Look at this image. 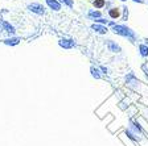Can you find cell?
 Returning a JSON list of instances; mask_svg holds the SVG:
<instances>
[{
	"instance_id": "obj_1",
	"label": "cell",
	"mask_w": 148,
	"mask_h": 146,
	"mask_svg": "<svg viewBox=\"0 0 148 146\" xmlns=\"http://www.w3.org/2000/svg\"><path fill=\"white\" fill-rule=\"evenodd\" d=\"M113 29L111 31L114 32L115 34H118V36H122V37H127L130 38L131 41H135L136 40V33H135L131 28L126 27V25H119V24H115L113 25Z\"/></svg>"
},
{
	"instance_id": "obj_2",
	"label": "cell",
	"mask_w": 148,
	"mask_h": 146,
	"mask_svg": "<svg viewBox=\"0 0 148 146\" xmlns=\"http://www.w3.org/2000/svg\"><path fill=\"white\" fill-rule=\"evenodd\" d=\"M28 11H31V12H33L36 15H40V16L45 15V7L40 3H31L28 5Z\"/></svg>"
},
{
	"instance_id": "obj_3",
	"label": "cell",
	"mask_w": 148,
	"mask_h": 146,
	"mask_svg": "<svg viewBox=\"0 0 148 146\" xmlns=\"http://www.w3.org/2000/svg\"><path fill=\"white\" fill-rule=\"evenodd\" d=\"M58 45L64 49H72V48H74L77 44H76V41L72 40V38H61V40L58 41Z\"/></svg>"
},
{
	"instance_id": "obj_4",
	"label": "cell",
	"mask_w": 148,
	"mask_h": 146,
	"mask_svg": "<svg viewBox=\"0 0 148 146\" xmlns=\"http://www.w3.org/2000/svg\"><path fill=\"white\" fill-rule=\"evenodd\" d=\"M122 16V8H118V7H113L108 9V17L113 19V20H117Z\"/></svg>"
},
{
	"instance_id": "obj_5",
	"label": "cell",
	"mask_w": 148,
	"mask_h": 146,
	"mask_svg": "<svg viewBox=\"0 0 148 146\" xmlns=\"http://www.w3.org/2000/svg\"><path fill=\"white\" fill-rule=\"evenodd\" d=\"M45 1H46L48 7L50 8L52 11H54V12H58V11H61L62 5H61V3H60L58 0H45Z\"/></svg>"
},
{
	"instance_id": "obj_6",
	"label": "cell",
	"mask_w": 148,
	"mask_h": 146,
	"mask_svg": "<svg viewBox=\"0 0 148 146\" xmlns=\"http://www.w3.org/2000/svg\"><path fill=\"white\" fill-rule=\"evenodd\" d=\"M91 29H93L94 32H96V33H99V34H106L107 32H108V28H107V25L95 24V23L91 25Z\"/></svg>"
},
{
	"instance_id": "obj_7",
	"label": "cell",
	"mask_w": 148,
	"mask_h": 146,
	"mask_svg": "<svg viewBox=\"0 0 148 146\" xmlns=\"http://www.w3.org/2000/svg\"><path fill=\"white\" fill-rule=\"evenodd\" d=\"M107 49H108L111 53H121V51H122L121 46H119L117 42H114L113 40H108V41H107Z\"/></svg>"
},
{
	"instance_id": "obj_8",
	"label": "cell",
	"mask_w": 148,
	"mask_h": 146,
	"mask_svg": "<svg viewBox=\"0 0 148 146\" xmlns=\"http://www.w3.org/2000/svg\"><path fill=\"white\" fill-rule=\"evenodd\" d=\"M3 29H4V32H7L9 36H15V33H16V29H15L13 25H11L8 21H4V20H3Z\"/></svg>"
},
{
	"instance_id": "obj_9",
	"label": "cell",
	"mask_w": 148,
	"mask_h": 146,
	"mask_svg": "<svg viewBox=\"0 0 148 146\" xmlns=\"http://www.w3.org/2000/svg\"><path fill=\"white\" fill-rule=\"evenodd\" d=\"M20 41H21L20 37H9V38H5V40H3V42L5 45H9V46H15V45L20 44Z\"/></svg>"
},
{
	"instance_id": "obj_10",
	"label": "cell",
	"mask_w": 148,
	"mask_h": 146,
	"mask_svg": "<svg viewBox=\"0 0 148 146\" xmlns=\"http://www.w3.org/2000/svg\"><path fill=\"white\" fill-rule=\"evenodd\" d=\"M87 16L90 17V19H94V20H96V19H100L102 17V13H100V11L98 9H90L89 11V13H87Z\"/></svg>"
},
{
	"instance_id": "obj_11",
	"label": "cell",
	"mask_w": 148,
	"mask_h": 146,
	"mask_svg": "<svg viewBox=\"0 0 148 146\" xmlns=\"http://www.w3.org/2000/svg\"><path fill=\"white\" fill-rule=\"evenodd\" d=\"M139 51H140L141 57H148V45L140 44L139 45Z\"/></svg>"
},
{
	"instance_id": "obj_12",
	"label": "cell",
	"mask_w": 148,
	"mask_h": 146,
	"mask_svg": "<svg viewBox=\"0 0 148 146\" xmlns=\"http://www.w3.org/2000/svg\"><path fill=\"white\" fill-rule=\"evenodd\" d=\"M93 5L96 8V9H100L106 5V0H94L93 1Z\"/></svg>"
},
{
	"instance_id": "obj_13",
	"label": "cell",
	"mask_w": 148,
	"mask_h": 146,
	"mask_svg": "<svg viewBox=\"0 0 148 146\" xmlns=\"http://www.w3.org/2000/svg\"><path fill=\"white\" fill-rule=\"evenodd\" d=\"M91 74H93V76H94V78H96V79L100 78L99 70H98V68H95V67H91Z\"/></svg>"
},
{
	"instance_id": "obj_14",
	"label": "cell",
	"mask_w": 148,
	"mask_h": 146,
	"mask_svg": "<svg viewBox=\"0 0 148 146\" xmlns=\"http://www.w3.org/2000/svg\"><path fill=\"white\" fill-rule=\"evenodd\" d=\"M95 21V24H102V25H107L108 24V20H106V19H96V20H94Z\"/></svg>"
},
{
	"instance_id": "obj_15",
	"label": "cell",
	"mask_w": 148,
	"mask_h": 146,
	"mask_svg": "<svg viewBox=\"0 0 148 146\" xmlns=\"http://www.w3.org/2000/svg\"><path fill=\"white\" fill-rule=\"evenodd\" d=\"M62 3L65 4V5H68L69 8H73V5H74V0H62Z\"/></svg>"
},
{
	"instance_id": "obj_16",
	"label": "cell",
	"mask_w": 148,
	"mask_h": 146,
	"mask_svg": "<svg viewBox=\"0 0 148 146\" xmlns=\"http://www.w3.org/2000/svg\"><path fill=\"white\" fill-rule=\"evenodd\" d=\"M122 9L124 11V15H123V19L124 20H127V16H128V11H127V7H123Z\"/></svg>"
},
{
	"instance_id": "obj_17",
	"label": "cell",
	"mask_w": 148,
	"mask_h": 146,
	"mask_svg": "<svg viewBox=\"0 0 148 146\" xmlns=\"http://www.w3.org/2000/svg\"><path fill=\"white\" fill-rule=\"evenodd\" d=\"M1 32H4V29H3V20H0V33Z\"/></svg>"
},
{
	"instance_id": "obj_18",
	"label": "cell",
	"mask_w": 148,
	"mask_h": 146,
	"mask_svg": "<svg viewBox=\"0 0 148 146\" xmlns=\"http://www.w3.org/2000/svg\"><path fill=\"white\" fill-rule=\"evenodd\" d=\"M132 1H135V3H140V4L145 3V0H132Z\"/></svg>"
},
{
	"instance_id": "obj_19",
	"label": "cell",
	"mask_w": 148,
	"mask_h": 146,
	"mask_svg": "<svg viewBox=\"0 0 148 146\" xmlns=\"http://www.w3.org/2000/svg\"><path fill=\"white\" fill-rule=\"evenodd\" d=\"M100 70H102L103 72H107V68L106 67H100Z\"/></svg>"
},
{
	"instance_id": "obj_20",
	"label": "cell",
	"mask_w": 148,
	"mask_h": 146,
	"mask_svg": "<svg viewBox=\"0 0 148 146\" xmlns=\"http://www.w3.org/2000/svg\"><path fill=\"white\" fill-rule=\"evenodd\" d=\"M121 1H127V0H121Z\"/></svg>"
}]
</instances>
